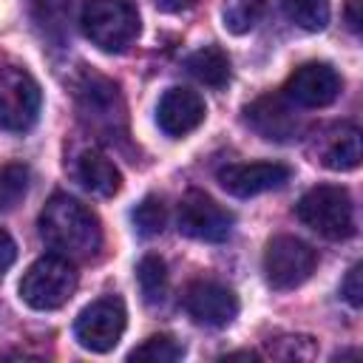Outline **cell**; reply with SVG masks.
Wrapping results in <instances>:
<instances>
[{
    "instance_id": "obj_12",
    "label": "cell",
    "mask_w": 363,
    "mask_h": 363,
    "mask_svg": "<svg viewBox=\"0 0 363 363\" xmlns=\"http://www.w3.org/2000/svg\"><path fill=\"white\" fill-rule=\"evenodd\" d=\"M184 309L201 326H227L238 315V298L218 281H196L184 292Z\"/></svg>"
},
{
    "instance_id": "obj_24",
    "label": "cell",
    "mask_w": 363,
    "mask_h": 363,
    "mask_svg": "<svg viewBox=\"0 0 363 363\" xmlns=\"http://www.w3.org/2000/svg\"><path fill=\"white\" fill-rule=\"evenodd\" d=\"M182 354H184V346L179 340H173L170 335H153L142 346H136L128 354V360H139V363H173V360H182Z\"/></svg>"
},
{
    "instance_id": "obj_21",
    "label": "cell",
    "mask_w": 363,
    "mask_h": 363,
    "mask_svg": "<svg viewBox=\"0 0 363 363\" xmlns=\"http://www.w3.org/2000/svg\"><path fill=\"white\" fill-rule=\"evenodd\" d=\"M261 0H224L221 6V23L230 34H247L261 20Z\"/></svg>"
},
{
    "instance_id": "obj_23",
    "label": "cell",
    "mask_w": 363,
    "mask_h": 363,
    "mask_svg": "<svg viewBox=\"0 0 363 363\" xmlns=\"http://www.w3.org/2000/svg\"><path fill=\"white\" fill-rule=\"evenodd\" d=\"M130 221H133V227H136V233H139L142 238H153V235H159V233L164 230V224H167L164 201L156 199V196H145V199L133 207Z\"/></svg>"
},
{
    "instance_id": "obj_3",
    "label": "cell",
    "mask_w": 363,
    "mask_h": 363,
    "mask_svg": "<svg viewBox=\"0 0 363 363\" xmlns=\"http://www.w3.org/2000/svg\"><path fill=\"white\" fill-rule=\"evenodd\" d=\"M295 213L309 230L329 241H343L354 233V204L346 187L318 184L301 196Z\"/></svg>"
},
{
    "instance_id": "obj_6",
    "label": "cell",
    "mask_w": 363,
    "mask_h": 363,
    "mask_svg": "<svg viewBox=\"0 0 363 363\" xmlns=\"http://www.w3.org/2000/svg\"><path fill=\"white\" fill-rule=\"evenodd\" d=\"M43 108V94L37 79L17 65L0 68V130L23 133L28 130Z\"/></svg>"
},
{
    "instance_id": "obj_8",
    "label": "cell",
    "mask_w": 363,
    "mask_h": 363,
    "mask_svg": "<svg viewBox=\"0 0 363 363\" xmlns=\"http://www.w3.org/2000/svg\"><path fill=\"white\" fill-rule=\"evenodd\" d=\"M125 323H128V312H125L122 298L105 295L79 312V318L74 323V335L82 349L105 354L122 340Z\"/></svg>"
},
{
    "instance_id": "obj_28",
    "label": "cell",
    "mask_w": 363,
    "mask_h": 363,
    "mask_svg": "<svg viewBox=\"0 0 363 363\" xmlns=\"http://www.w3.org/2000/svg\"><path fill=\"white\" fill-rule=\"evenodd\" d=\"M357 0H349V6H346V20H349V28L352 31H357L360 28V17H357Z\"/></svg>"
},
{
    "instance_id": "obj_13",
    "label": "cell",
    "mask_w": 363,
    "mask_h": 363,
    "mask_svg": "<svg viewBox=\"0 0 363 363\" xmlns=\"http://www.w3.org/2000/svg\"><path fill=\"white\" fill-rule=\"evenodd\" d=\"M309 153L326 170H337V173L354 170L360 164V156H363V150H360V130L354 125H349V122L329 125V128H323L312 139Z\"/></svg>"
},
{
    "instance_id": "obj_26",
    "label": "cell",
    "mask_w": 363,
    "mask_h": 363,
    "mask_svg": "<svg viewBox=\"0 0 363 363\" xmlns=\"http://www.w3.org/2000/svg\"><path fill=\"white\" fill-rule=\"evenodd\" d=\"M14 258H17V244H14V238L0 227V275L14 264Z\"/></svg>"
},
{
    "instance_id": "obj_14",
    "label": "cell",
    "mask_w": 363,
    "mask_h": 363,
    "mask_svg": "<svg viewBox=\"0 0 363 363\" xmlns=\"http://www.w3.org/2000/svg\"><path fill=\"white\" fill-rule=\"evenodd\" d=\"M207 116V105L204 99L190 91V88H167L156 105V122L159 128L173 136V139H182L187 133H193Z\"/></svg>"
},
{
    "instance_id": "obj_10",
    "label": "cell",
    "mask_w": 363,
    "mask_h": 363,
    "mask_svg": "<svg viewBox=\"0 0 363 363\" xmlns=\"http://www.w3.org/2000/svg\"><path fill=\"white\" fill-rule=\"evenodd\" d=\"M340 88H343V79L329 62H303L286 79L284 94L289 102L301 108H326L337 99Z\"/></svg>"
},
{
    "instance_id": "obj_25",
    "label": "cell",
    "mask_w": 363,
    "mask_h": 363,
    "mask_svg": "<svg viewBox=\"0 0 363 363\" xmlns=\"http://www.w3.org/2000/svg\"><path fill=\"white\" fill-rule=\"evenodd\" d=\"M340 295L357 309L360 303H363V281H360V264H354L349 272H346V278H343V284H340Z\"/></svg>"
},
{
    "instance_id": "obj_18",
    "label": "cell",
    "mask_w": 363,
    "mask_h": 363,
    "mask_svg": "<svg viewBox=\"0 0 363 363\" xmlns=\"http://www.w3.org/2000/svg\"><path fill=\"white\" fill-rule=\"evenodd\" d=\"M31 20L43 28L45 37L62 40L68 28V14H71V0H28Z\"/></svg>"
},
{
    "instance_id": "obj_17",
    "label": "cell",
    "mask_w": 363,
    "mask_h": 363,
    "mask_svg": "<svg viewBox=\"0 0 363 363\" xmlns=\"http://www.w3.org/2000/svg\"><path fill=\"white\" fill-rule=\"evenodd\" d=\"M184 68L190 77H196L199 82H204L210 88H224L230 79V60L218 45H204V48L193 51L184 60Z\"/></svg>"
},
{
    "instance_id": "obj_19",
    "label": "cell",
    "mask_w": 363,
    "mask_h": 363,
    "mask_svg": "<svg viewBox=\"0 0 363 363\" xmlns=\"http://www.w3.org/2000/svg\"><path fill=\"white\" fill-rule=\"evenodd\" d=\"M136 281H139V289H142V298L156 306L164 301L167 295V267L159 255H145L136 267Z\"/></svg>"
},
{
    "instance_id": "obj_20",
    "label": "cell",
    "mask_w": 363,
    "mask_h": 363,
    "mask_svg": "<svg viewBox=\"0 0 363 363\" xmlns=\"http://www.w3.org/2000/svg\"><path fill=\"white\" fill-rule=\"evenodd\" d=\"M281 9L303 31H320L329 23V0H281Z\"/></svg>"
},
{
    "instance_id": "obj_4",
    "label": "cell",
    "mask_w": 363,
    "mask_h": 363,
    "mask_svg": "<svg viewBox=\"0 0 363 363\" xmlns=\"http://www.w3.org/2000/svg\"><path fill=\"white\" fill-rule=\"evenodd\" d=\"M77 284H79V275L68 258L43 255L23 272L20 298L31 309L51 312V309H60L71 301V295L77 292Z\"/></svg>"
},
{
    "instance_id": "obj_15",
    "label": "cell",
    "mask_w": 363,
    "mask_h": 363,
    "mask_svg": "<svg viewBox=\"0 0 363 363\" xmlns=\"http://www.w3.org/2000/svg\"><path fill=\"white\" fill-rule=\"evenodd\" d=\"M244 119L258 136L272 142H289L301 130V119L295 116L292 105L286 102V96L278 94L258 96L252 105L244 108Z\"/></svg>"
},
{
    "instance_id": "obj_2",
    "label": "cell",
    "mask_w": 363,
    "mask_h": 363,
    "mask_svg": "<svg viewBox=\"0 0 363 363\" xmlns=\"http://www.w3.org/2000/svg\"><path fill=\"white\" fill-rule=\"evenodd\" d=\"M74 102L79 119L99 136L113 139L125 133V99L119 85L96 71H82L74 82Z\"/></svg>"
},
{
    "instance_id": "obj_16",
    "label": "cell",
    "mask_w": 363,
    "mask_h": 363,
    "mask_svg": "<svg viewBox=\"0 0 363 363\" xmlns=\"http://www.w3.org/2000/svg\"><path fill=\"white\" fill-rule=\"evenodd\" d=\"M74 176L88 193L102 196V199H111L122 190V173L99 150H82L74 162Z\"/></svg>"
},
{
    "instance_id": "obj_27",
    "label": "cell",
    "mask_w": 363,
    "mask_h": 363,
    "mask_svg": "<svg viewBox=\"0 0 363 363\" xmlns=\"http://www.w3.org/2000/svg\"><path fill=\"white\" fill-rule=\"evenodd\" d=\"M156 6L162 11H182V9H190L193 0H156Z\"/></svg>"
},
{
    "instance_id": "obj_22",
    "label": "cell",
    "mask_w": 363,
    "mask_h": 363,
    "mask_svg": "<svg viewBox=\"0 0 363 363\" xmlns=\"http://www.w3.org/2000/svg\"><path fill=\"white\" fill-rule=\"evenodd\" d=\"M28 193V167L26 164H3L0 167V213L14 210Z\"/></svg>"
},
{
    "instance_id": "obj_11",
    "label": "cell",
    "mask_w": 363,
    "mask_h": 363,
    "mask_svg": "<svg viewBox=\"0 0 363 363\" xmlns=\"http://www.w3.org/2000/svg\"><path fill=\"white\" fill-rule=\"evenodd\" d=\"M292 170L281 162H238L218 170V184L238 199H250L275 187H284L289 182Z\"/></svg>"
},
{
    "instance_id": "obj_1",
    "label": "cell",
    "mask_w": 363,
    "mask_h": 363,
    "mask_svg": "<svg viewBox=\"0 0 363 363\" xmlns=\"http://www.w3.org/2000/svg\"><path fill=\"white\" fill-rule=\"evenodd\" d=\"M40 235L57 255L68 261H91L102 247L99 218L65 193L45 201L40 213Z\"/></svg>"
},
{
    "instance_id": "obj_9",
    "label": "cell",
    "mask_w": 363,
    "mask_h": 363,
    "mask_svg": "<svg viewBox=\"0 0 363 363\" xmlns=\"http://www.w3.org/2000/svg\"><path fill=\"white\" fill-rule=\"evenodd\" d=\"M176 224L182 235L196 241H213V244L224 241L233 233V216L201 190H190L182 196Z\"/></svg>"
},
{
    "instance_id": "obj_5",
    "label": "cell",
    "mask_w": 363,
    "mask_h": 363,
    "mask_svg": "<svg viewBox=\"0 0 363 363\" xmlns=\"http://www.w3.org/2000/svg\"><path fill=\"white\" fill-rule=\"evenodd\" d=\"M79 23L85 37L108 54L125 51L139 37V14L128 0H85Z\"/></svg>"
},
{
    "instance_id": "obj_7",
    "label": "cell",
    "mask_w": 363,
    "mask_h": 363,
    "mask_svg": "<svg viewBox=\"0 0 363 363\" xmlns=\"http://www.w3.org/2000/svg\"><path fill=\"white\" fill-rule=\"evenodd\" d=\"M315 264L318 252L295 235H275L264 250V278L278 292L301 286L315 272Z\"/></svg>"
}]
</instances>
